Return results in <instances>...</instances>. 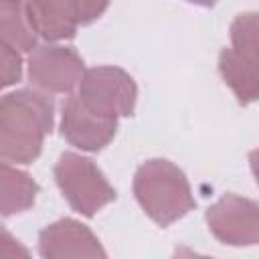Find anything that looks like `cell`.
Listing matches in <instances>:
<instances>
[{"mask_svg":"<svg viewBox=\"0 0 259 259\" xmlns=\"http://www.w3.org/2000/svg\"><path fill=\"white\" fill-rule=\"evenodd\" d=\"M55 105L40 89H18L0 101V154L6 162L30 164L53 130Z\"/></svg>","mask_w":259,"mask_h":259,"instance_id":"6da1fadb","label":"cell"},{"mask_svg":"<svg viewBox=\"0 0 259 259\" xmlns=\"http://www.w3.org/2000/svg\"><path fill=\"white\" fill-rule=\"evenodd\" d=\"M134 194L144 212L160 227L172 225L196 206L184 172L162 158L148 160L138 168Z\"/></svg>","mask_w":259,"mask_h":259,"instance_id":"7a4b0ae2","label":"cell"},{"mask_svg":"<svg viewBox=\"0 0 259 259\" xmlns=\"http://www.w3.org/2000/svg\"><path fill=\"white\" fill-rule=\"evenodd\" d=\"M219 71L239 103L259 99V12H245L233 20L231 47L221 51Z\"/></svg>","mask_w":259,"mask_h":259,"instance_id":"3957f363","label":"cell"},{"mask_svg":"<svg viewBox=\"0 0 259 259\" xmlns=\"http://www.w3.org/2000/svg\"><path fill=\"white\" fill-rule=\"evenodd\" d=\"M55 182L69 206L83 217H93L115 198L113 186L91 158L63 152L55 164Z\"/></svg>","mask_w":259,"mask_h":259,"instance_id":"277c9868","label":"cell"},{"mask_svg":"<svg viewBox=\"0 0 259 259\" xmlns=\"http://www.w3.org/2000/svg\"><path fill=\"white\" fill-rule=\"evenodd\" d=\"M77 95L97 115L117 119L134 113L138 87L123 69L103 65L83 73Z\"/></svg>","mask_w":259,"mask_h":259,"instance_id":"5b68a950","label":"cell"},{"mask_svg":"<svg viewBox=\"0 0 259 259\" xmlns=\"http://www.w3.org/2000/svg\"><path fill=\"white\" fill-rule=\"evenodd\" d=\"M109 0H26L36 32L47 40L75 36L77 28L97 20Z\"/></svg>","mask_w":259,"mask_h":259,"instance_id":"8992f818","label":"cell"},{"mask_svg":"<svg viewBox=\"0 0 259 259\" xmlns=\"http://www.w3.org/2000/svg\"><path fill=\"white\" fill-rule=\"evenodd\" d=\"M83 73V59L73 47L38 45L28 55V79L45 93H71Z\"/></svg>","mask_w":259,"mask_h":259,"instance_id":"52a82bcc","label":"cell"},{"mask_svg":"<svg viewBox=\"0 0 259 259\" xmlns=\"http://www.w3.org/2000/svg\"><path fill=\"white\" fill-rule=\"evenodd\" d=\"M208 231L225 245H259V204L255 200L225 194L206 210Z\"/></svg>","mask_w":259,"mask_h":259,"instance_id":"ba28073f","label":"cell"},{"mask_svg":"<svg viewBox=\"0 0 259 259\" xmlns=\"http://www.w3.org/2000/svg\"><path fill=\"white\" fill-rule=\"evenodd\" d=\"M115 130L117 119L97 115L79 99V95H71L63 103L61 134L71 146L87 152L103 150L113 140Z\"/></svg>","mask_w":259,"mask_h":259,"instance_id":"9c48e42d","label":"cell"},{"mask_svg":"<svg viewBox=\"0 0 259 259\" xmlns=\"http://www.w3.org/2000/svg\"><path fill=\"white\" fill-rule=\"evenodd\" d=\"M38 253L45 259L61 257H105L99 239L75 219H61L38 235Z\"/></svg>","mask_w":259,"mask_h":259,"instance_id":"30bf717a","label":"cell"},{"mask_svg":"<svg viewBox=\"0 0 259 259\" xmlns=\"http://www.w3.org/2000/svg\"><path fill=\"white\" fill-rule=\"evenodd\" d=\"M36 28L30 20L26 0H0V36L2 45L14 51H32L36 47Z\"/></svg>","mask_w":259,"mask_h":259,"instance_id":"8fae6325","label":"cell"},{"mask_svg":"<svg viewBox=\"0 0 259 259\" xmlns=\"http://www.w3.org/2000/svg\"><path fill=\"white\" fill-rule=\"evenodd\" d=\"M38 184L24 172L8 162L2 164V214L10 217L28 210L34 204Z\"/></svg>","mask_w":259,"mask_h":259,"instance_id":"7c38bea8","label":"cell"},{"mask_svg":"<svg viewBox=\"0 0 259 259\" xmlns=\"http://www.w3.org/2000/svg\"><path fill=\"white\" fill-rule=\"evenodd\" d=\"M0 49H2V87H8V85L20 81L22 59H20V51H14L6 45H2Z\"/></svg>","mask_w":259,"mask_h":259,"instance_id":"4fadbf2b","label":"cell"},{"mask_svg":"<svg viewBox=\"0 0 259 259\" xmlns=\"http://www.w3.org/2000/svg\"><path fill=\"white\" fill-rule=\"evenodd\" d=\"M249 164H251L253 176H255V180H257V184H259V148L249 154Z\"/></svg>","mask_w":259,"mask_h":259,"instance_id":"5bb4252c","label":"cell"},{"mask_svg":"<svg viewBox=\"0 0 259 259\" xmlns=\"http://www.w3.org/2000/svg\"><path fill=\"white\" fill-rule=\"evenodd\" d=\"M190 4H196V6H214L217 0H186Z\"/></svg>","mask_w":259,"mask_h":259,"instance_id":"9a60e30c","label":"cell"}]
</instances>
